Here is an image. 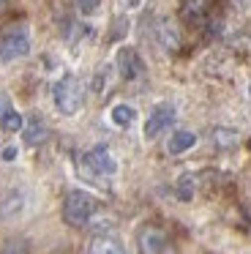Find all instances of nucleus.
I'll return each instance as SVG.
<instances>
[{
	"instance_id": "nucleus-1",
	"label": "nucleus",
	"mask_w": 251,
	"mask_h": 254,
	"mask_svg": "<svg viewBox=\"0 0 251 254\" xmlns=\"http://www.w3.org/2000/svg\"><path fill=\"white\" fill-rule=\"evenodd\" d=\"M52 101L60 115H76L82 110V104H85V88H82V82L74 74H65V77H60L55 82Z\"/></svg>"
},
{
	"instance_id": "nucleus-2",
	"label": "nucleus",
	"mask_w": 251,
	"mask_h": 254,
	"mask_svg": "<svg viewBox=\"0 0 251 254\" xmlns=\"http://www.w3.org/2000/svg\"><path fill=\"white\" fill-rule=\"evenodd\" d=\"M96 213V199L90 197L82 189H74V191L65 194L63 199V221L68 227H85L87 221Z\"/></svg>"
},
{
	"instance_id": "nucleus-3",
	"label": "nucleus",
	"mask_w": 251,
	"mask_h": 254,
	"mask_svg": "<svg viewBox=\"0 0 251 254\" xmlns=\"http://www.w3.org/2000/svg\"><path fill=\"white\" fill-rule=\"evenodd\" d=\"M136 249L139 254H178L175 243L158 224H145L136 232Z\"/></svg>"
},
{
	"instance_id": "nucleus-4",
	"label": "nucleus",
	"mask_w": 251,
	"mask_h": 254,
	"mask_svg": "<svg viewBox=\"0 0 251 254\" xmlns=\"http://www.w3.org/2000/svg\"><path fill=\"white\" fill-rule=\"evenodd\" d=\"M82 172H90L93 178H109L118 172V159L109 153L107 145H96L82 156Z\"/></svg>"
},
{
	"instance_id": "nucleus-5",
	"label": "nucleus",
	"mask_w": 251,
	"mask_h": 254,
	"mask_svg": "<svg viewBox=\"0 0 251 254\" xmlns=\"http://www.w3.org/2000/svg\"><path fill=\"white\" fill-rule=\"evenodd\" d=\"M30 52V33L25 28H11L0 36V61L8 63Z\"/></svg>"
},
{
	"instance_id": "nucleus-6",
	"label": "nucleus",
	"mask_w": 251,
	"mask_h": 254,
	"mask_svg": "<svg viewBox=\"0 0 251 254\" xmlns=\"http://www.w3.org/2000/svg\"><path fill=\"white\" fill-rule=\"evenodd\" d=\"M115 66H118V74L126 79V82L142 77V71H145V63H142L139 52L131 50V47H120L118 55H115Z\"/></svg>"
},
{
	"instance_id": "nucleus-7",
	"label": "nucleus",
	"mask_w": 251,
	"mask_h": 254,
	"mask_svg": "<svg viewBox=\"0 0 251 254\" xmlns=\"http://www.w3.org/2000/svg\"><path fill=\"white\" fill-rule=\"evenodd\" d=\"M27 208V191L19 186H11L0 194V219H16Z\"/></svg>"
},
{
	"instance_id": "nucleus-8",
	"label": "nucleus",
	"mask_w": 251,
	"mask_h": 254,
	"mask_svg": "<svg viewBox=\"0 0 251 254\" xmlns=\"http://www.w3.org/2000/svg\"><path fill=\"white\" fill-rule=\"evenodd\" d=\"M175 118H178V110H175L172 104H158L156 110L150 112L147 123H145V137H147V139H156L158 134L164 131V128L172 126Z\"/></svg>"
},
{
	"instance_id": "nucleus-9",
	"label": "nucleus",
	"mask_w": 251,
	"mask_h": 254,
	"mask_svg": "<svg viewBox=\"0 0 251 254\" xmlns=\"http://www.w3.org/2000/svg\"><path fill=\"white\" fill-rule=\"evenodd\" d=\"M47 137H49V128H47V123H44L41 118H30V121L22 126V139H25V145H30V148L44 145Z\"/></svg>"
},
{
	"instance_id": "nucleus-10",
	"label": "nucleus",
	"mask_w": 251,
	"mask_h": 254,
	"mask_svg": "<svg viewBox=\"0 0 251 254\" xmlns=\"http://www.w3.org/2000/svg\"><path fill=\"white\" fill-rule=\"evenodd\" d=\"M22 126H25L22 115L16 110H11V101L5 96H0V128L14 134V131H22Z\"/></svg>"
},
{
	"instance_id": "nucleus-11",
	"label": "nucleus",
	"mask_w": 251,
	"mask_h": 254,
	"mask_svg": "<svg viewBox=\"0 0 251 254\" xmlns=\"http://www.w3.org/2000/svg\"><path fill=\"white\" fill-rule=\"evenodd\" d=\"M194 145H196V134L188 131V128H180V131H175L172 137H169L167 150L172 156H180V153H186V150H191Z\"/></svg>"
},
{
	"instance_id": "nucleus-12",
	"label": "nucleus",
	"mask_w": 251,
	"mask_h": 254,
	"mask_svg": "<svg viewBox=\"0 0 251 254\" xmlns=\"http://www.w3.org/2000/svg\"><path fill=\"white\" fill-rule=\"evenodd\" d=\"M90 254H126V249L120 241H115L109 235H101V238H93Z\"/></svg>"
},
{
	"instance_id": "nucleus-13",
	"label": "nucleus",
	"mask_w": 251,
	"mask_h": 254,
	"mask_svg": "<svg viewBox=\"0 0 251 254\" xmlns=\"http://www.w3.org/2000/svg\"><path fill=\"white\" fill-rule=\"evenodd\" d=\"M109 121H112L118 128H128L131 123L136 121V110L128 107V104H115L112 112H109Z\"/></svg>"
},
{
	"instance_id": "nucleus-14",
	"label": "nucleus",
	"mask_w": 251,
	"mask_h": 254,
	"mask_svg": "<svg viewBox=\"0 0 251 254\" xmlns=\"http://www.w3.org/2000/svg\"><path fill=\"white\" fill-rule=\"evenodd\" d=\"M180 14H183L186 22H196V19H202V14H205V0H183Z\"/></svg>"
},
{
	"instance_id": "nucleus-15",
	"label": "nucleus",
	"mask_w": 251,
	"mask_h": 254,
	"mask_svg": "<svg viewBox=\"0 0 251 254\" xmlns=\"http://www.w3.org/2000/svg\"><path fill=\"white\" fill-rule=\"evenodd\" d=\"M175 191H178V197L183 199V202H188V199L196 194V178L191 175V172L180 175V178H178V189H175Z\"/></svg>"
},
{
	"instance_id": "nucleus-16",
	"label": "nucleus",
	"mask_w": 251,
	"mask_h": 254,
	"mask_svg": "<svg viewBox=\"0 0 251 254\" xmlns=\"http://www.w3.org/2000/svg\"><path fill=\"white\" fill-rule=\"evenodd\" d=\"M213 142L218 148H235L238 145V131H232V128H216L213 131Z\"/></svg>"
},
{
	"instance_id": "nucleus-17",
	"label": "nucleus",
	"mask_w": 251,
	"mask_h": 254,
	"mask_svg": "<svg viewBox=\"0 0 251 254\" xmlns=\"http://www.w3.org/2000/svg\"><path fill=\"white\" fill-rule=\"evenodd\" d=\"M0 254H30V249H27L25 241H8Z\"/></svg>"
},
{
	"instance_id": "nucleus-18",
	"label": "nucleus",
	"mask_w": 251,
	"mask_h": 254,
	"mask_svg": "<svg viewBox=\"0 0 251 254\" xmlns=\"http://www.w3.org/2000/svg\"><path fill=\"white\" fill-rule=\"evenodd\" d=\"M76 6H79V11L85 14V17H93V14L101 8V0H76Z\"/></svg>"
},
{
	"instance_id": "nucleus-19",
	"label": "nucleus",
	"mask_w": 251,
	"mask_h": 254,
	"mask_svg": "<svg viewBox=\"0 0 251 254\" xmlns=\"http://www.w3.org/2000/svg\"><path fill=\"white\" fill-rule=\"evenodd\" d=\"M14 159H16V148H14V145L3 148V161H14Z\"/></svg>"
},
{
	"instance_id": "nucleus-20",
	"label": "nucleus",
	"mask_w": 251,
	"mask_h": 254,
	"mask_svg": "<svg viewBox=\"0 0 251 254\" xmlns=\"http://www.w3.org/2000/svg\"><path fill=\"white\" fill-rule=\"evenodd\" d=\"M235 6H240V8H249L251 6V0H232Z\"/></svg>"
},
{
	"instance_id": "nucleus-21",
	"label": "nucleus",
	"mask_w": 251,
	"mask_h": 254,
	"mask_svg": "<svg viewBox=\"0 0 251 254\" xmlns=\"http://www.w3.org/2000/svg\"><path fill=\"white\" fill-rule=\"evenodd\" d=\"M0 6H3V0H0Z\"/></svg>"
}]
</instances>
